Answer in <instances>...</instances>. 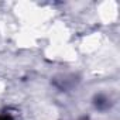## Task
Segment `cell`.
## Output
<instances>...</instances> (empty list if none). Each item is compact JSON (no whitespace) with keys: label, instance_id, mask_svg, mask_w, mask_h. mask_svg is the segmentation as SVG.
I'll return each mask as SVG.
<instances>
[{"label":"cell","instance_id":"cell-1","mask_svg":"<svg viewBox=\"0 0 120 120\" xmlns=\"http://www.w3.org/2000/svg\"><path fill=\"white\" fill-rule=\"evenodd\" d=\"M0 120H10L9 117H0Z\"/></svg>","mask_w":120,"mask_h":120}]
</instances>
